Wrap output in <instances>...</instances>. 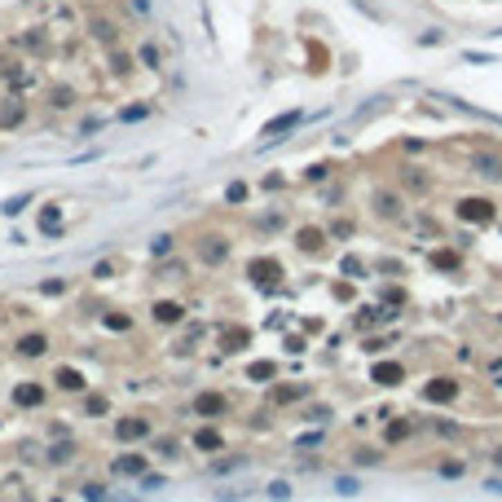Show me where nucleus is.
<instances>
[{
    "mask_svg": "<svg viewBox=\"0 0 502 502\" xmlns=\"http://www.w3.org/2000/svg\"><path fill=\"white\" fill-rule=\"evenodd\" d=\"M454 216H458L463 225H476V230H489V225L498 221V203L489 194H463L458 203H454Z\"/></svg>",
    "mask_w": 502,
    "mask_h": 502,
    "instance_id": "nucleus-1",
    "label": "nucleus"
},
{
    "mask_svg": "<svg viewBox=\"0 0 502 502\" xmlns=\"http://www.w3.org/2000/svg\"><path fill=\"white\" fill-rule=\"evenodd\" d=\"M405 207H410V203H405L401 189H392V185H375V189H370V212H375L379 221H401Z\"/></svg>",
    "mask_w": 502,
    "mask_h": 502,
    "instance_id": "nucleus-2",
    "label": "nucleus"
},
{
    "mask_svg": "<svg viewBox=\"0 0 502 502\" xmlns=\"http://www.w3.org/2000/svg\"><path fill=\"white\" fill-rule=\"evenodd\" d=\"M304 111H282V115H273L265 128H260V146H278V141H286L291 133H300L304 128Z\"/></svg>",
    "mask_w": 502,
    "mask_h": 502,
    "instance_id": "nucleus-3",
    "label": "nucleus"
},
{
    "mask_svg": "<svg viewBox=\"0 0 502 502\" xmlns=\"http://www.w3.org/2000/svg\"><path fill=\"white\" fill-rule=\"evenodd\" d=\"M194 256H198V265L221 269L225 260H230V238L225 234H198L194 238Z\"/></svg>",
    "mask_w": 502,
    "mask_h": 502,
    "instance_id": "nucleus-4",
    "label": "nucleus"
},
{
    "mask_svg": "<svg viewBox=\"0 0 502 502\" xmlns=\"http://www.w3.org/2000/svg\"><path fill=\"white\" fill-rule=\"evenodd\" d=\"M243 273H247V278H251V282L260 286V291H273V286L282 282V265H278V260H273V256H251Z\"/></svg>",
    "mask_w": 502,
    "mask_h": 502,
    "instance_id": "nucleus-5",
    "label": "nucleus"
},
{
    "mask_svg": "<svg viewBox=\"0 0 502 502\" xmlns=\"http://www.w3.org/2000/svg\"><path fill=\"white\" fill-rule=\"evenodd\" d=\"M326 230H322V225H300V230H295V251H300V256H322V251H326Z\"/></svg>",
    "mask_w": 502,
    "mask_h": 502,
    "instance_id": "nucleus-6",
    "label": "nucleus"
},
{
    "mask_svg": "<svg viewBox=\"0 0 502 502\" xmlns=\"http://www.w3.org/2000/svg\"><path fill=\"white\" fill-rule=\"evenodd\" d=\"M146 436H150V418H141V414L119 418V423H115V440H119V445H137V440H146Z\"/></svg>",
    "mask_w": 502,
    "mask_h": 502,
    "instance_id": "nucleus-7",
    "label": "nucleus"
},
{
    "mask_svg": "<svg viewBox=\"0 0 502 502\" xmlns=\"http://www.w3.org/2000/svg\"><path fill=\"white\" fill-rule=\"evenodd\" d=\"M111 472H115V476H128V481H141V476L150 472V458H146V454H133V449H128V454H119V458L111 463Z\"/></svg>",
    "mask_w": 502,
    "mask_h": 502,
    "instance_id": "nucleus-8",
    "label": "nucleus"
},
{
    "mask_svg": "<svg viewBox=\"0 0 502 502\" xmlns=\"http://www.w3.org/2000/svg\"><path fill=\"white\" fill-rule=\"evenodd\" d=\"M458 397V384H454L449 375H436V379H427V388H423V401L427 405H445Z\"/></svg>",
    "mask_w": 502,
    "mask_h": 502,
    "instance_id": "nucleus-9",
    "label": "nucleus"
},
{
    "mask_svg": "<svg viewBox=\"0 0 502 502\" xmlns=\"http://www.w3.org/2000/svg\"><path fill=\"white\" fill-rule=\"evenodd\" d=\"M89 35H93L97 44H106V49H115V44H119V22L106 18V14H93V18H89Z\"/></svg>",
    "mask_w": 502,
    "mask_h": 502,
    "instance_id": "nucleus-10",
    "label": "nucleus"
},
{
    "mask_svg": "<svg viewBox=\"0 0 502 502\" xmlns=\"http://www.w3.org/2000/svg\"><path fill=\"white\" fill-rule=\"evenodd\" d=\"M370 384H379V388L405 384V366L401 362H375V366H370Z\"/></svg>",
    "mask_w": 502,
    "mask_h": 502,
    "instance_id": "nucleus-11",
    "label": "nucleus"
},
{
    "mask_svg": "<svg viewBox=\"0 0 502 502\" xmlns=\"http://www.w3.org/2000/svg\"><path fill=\"white\" fill-rule=\"evenodd\" d=\"M194 414H198V418H221V414H230V397H221V392H198V397H194Z\"/></svg>",
    "mask_w": 502,
    "mask_h": 502,
    "instance_id": "nucleus-12",
    "label": "nucleus"
},
{
    "mask_svg": "<svg viewBox=\"0 0 502 502\" xmlns=\"http://www.w3.org/2000/svg\"><path fill=\"white\" fill-rule=\"evenodd\" d=\"M150 317L159 322V326H181V322H185V308L176 304V300H154L150 304Z\"/></svg>",
    "mask_w": 502,
    "mask_h": 502,
    "instance_id": "nucleus-13",
    "label": "nucleus"
},
{
    "mask_svg": "<svg viewBox=\"0 0 502 502\" xmlns=\"http://www.w3.org/2000/svg\"><path fill=\"white\" fill-rule=\"evenodd\" d=\"M44 397H49V392H44V384H31V379L14 388V405H22V410H40Z\"/></svg>",
    "mask_w": 502,
    "mask_h": 502,
    "instance_id": "nucleus-14",
    "label": "nucleus"
},
{
    "mask_svg": "<svg viewBox=\"0 0 502 502\" xmlns=\"http://www.w3.org/2000/svg\"><path fill=\"white\" fill-rule=\"evenodd\" d=\"M14 348H18V357H44V353H49V335H44V331H27Z\"/></svg>",
    "mask_w": 502,
    "mask_h": 502,
    "instance_id": "nucleus-15",
    "label": "nucleus"
},
{
    "mask_svg": "<svg viewBox=\"0 0 502 502\" xmlns=\"http://www.w3.org/2000/svg\"><path fill=\"white\" fill-rule=\"evenodd\" d=\"M53 384L62 388V392H84V388H89V379H84L75 366H57L53 370Z\"/></svg>",
    "mask_w": 502,
    "mask_h": 502,
    "instance_id": "nucleus-16",
    "label": "nucleus"
},
{
    "mask_svg": "<svg viewBox=\"0 0 502 502\" xmlns=\"http://www.w3.org/2000/svg\"><path fill=\"white\" fill-rule=\"evenodd\" d=\"M427 260H432V269H440V273H458L463 269V251H454V247H436Z\"/></svg>",
    "mask_w": 502,
    "mask_h": 502,
    "instance_id": "nucleus-17",
    "label": "nucleus"
},
{
    "mask_svg": "<svg viewBox=\"0 0 502 502\" xmlns=\"http://www.w3.org/2000/svg\"><path fill=\"white\" fill-rule=\"evenodd\" d=\"M194 449H198V454H221V449H225L221 427H198V432H194Z\"/></svg>",
    "mask_w": 502,
    "mask_h": 502,
    "instance_id": "nucleus-18",
    "label": "nucleus"
},
{
    "mask_svg": "<svg viewBox=\"0 0 502 502\" xmlns=\"http://www.w3.org/2000/svg\"><path fill=\"white\" fill-rule=\"evenodd\" d=\"M40 234L44 238L62 234V207H57V203H44V207H40Z\"/></svg>",
    "mask_w": 502,
    "mask_h": 502,
    "instance_id": "nucleus-19",
    "label": "nucleus"
},
{
    "mask_svg": "<svg viewBox=\"0 0 502 502\" xmlns=\"http://www.w3.org/2000/svg\"><path fill=\"white\" fill-rule=\"evenodd\" d=\"M247 344H251V331H247V326H230V331L221 335V348H225V353H243Z\"/></svg>",
    "mask_w": 502,
    "mask_h": 502,
    "instance_id": "nucleus-20",
    "label": "nucleus"
},
{
    "mask_svg": "<svg viewBox=\"0 0 502 502\" xmlns=\"http://www.w3.org/2000/svg\"><path fill=\"white\" fill-rule=\"evenodd\" d=\"M137 66H146V71H163V53H159V44H154V40L137 44Z\"/></svg>",
    "mask_w": 502,
    "mask_h": 502,
    "instance_id": "nucleus-21",
    "label": "nucleus"
},
{
    "mask_svg": "<svg viewBox=\"0 0 502 502\" xmlns=\"http://www.w3.org/2000/svg\"><path fill=\"white\" fill-rule=\"evenodd\" d=\"M291 401H308V384H282V388H273V405H291Z\"/></svg>",
    "mask_w": 502,
    "mask_h": 502,
    "instance_id": "nucleus-22",
    "label": "nucleus"
},
{
    "mask_svg": "<svg viewBox=\"0 0 502 502\" xmlns=\"http://www.w3.org/2000/svg\"><path fill=\"white\" fill-rule=\"evenodd\" d=\"M133 66H137V53L115 44V49H111V71H115V75H133Z\"/></svg>",
    "mask_w": 502,
    "mask_h": 502,
    "instance_id": "nucleus-23",
    "label": "nucleus"
},
{
    "mask_svg": "<svg viewBox=\"0 0 502 502\" xmlns=\"http://www.w3.org/2000/svg\"><path fill=\"white\" fill-rule=\"evenodd\" d=\"M340 273H344V278H353V282H362L366 273H370V265H366L362 256H353V251H348V256H340Z\"/></svg>",
    "mask_w": 502,
    "mask_h": 502,
    "instance_id": "nucleus-24",
    "label": "nucleus"
},
{
    "mask_svg": "<svg viewBox=\"0 0 502 502\" xmlns=\"http://www.w3.org/2000/svg\"><path fill=\"white\" fill-rule=\"evenodd\" d=\"M49 106H53V111H71V106H75V89H71V84H53V89H49Z\"/></svg>",
    "mask_w": 502,
    "mask_h": 502,
    "instance_id": "nucleus-25",
    "label": "nucleus"
},
{
    "mask_svg": "<svg viewBox=\"0 0 502 502\" xmlns=\"http://www.w3.org/2000/svg\"><path fill=\"white\" fill-rule=\"evenodd\" d=\"M472 167H476L481 176H489V181H502V159H494V154H476Z\"/></svg>",
    "mask_w": 502,
    "mask_h": 502,
    "instance_id": "nucleus-26",
    "label": "nucleus"
},
{
    "mask_svg": "<svg viewBox=\"0 0 502 502\" xmlns=\"http://www.w3.org/2000/svg\"><path fill=\"white\" fill-rule=\"evenodd\" d=\"M247 379H251V384H273V379H278V366H273V362H251L247 366Z\"/></svg>",
    "mask_w": 502,
    "mask_h": 502,
    "instance_id": "nucleus-27",
    "label": "nucleus"
},
{
    "mask_svg": "<svg viewBox=\"0 0 502 502\" xmlns=\"http://www.w3.org/2000/svg\"><path fill=\"white\" fill-rule=\"evenodd\" d=\"M410 432H414V423H410V418H392V423L384 427V440H388V445H401V440L410 436Z\"/></svg>",
    "mask_w": 502,
    "mask_h": 502,
    "instance_id": "nucleus-28",
    "label": "nucleus"
},
{
    "mask_svg": "<svg viewBox=\"0 0 502 502\" xmlns=\"http://www.w3.org/2000/svg\"><path fill=\"white\" fill-rule=\"evenodd\" d=\"M22 119H27V106H22L18 97H9V106L0 111V124H5V128H14V124H22Z\"/></svg>",
    "mask_w": 502,
    "mask_h": 502,
    "instance_id": "nucleus-29",
    "label": "nucleus"
},
{
    "mask_svg": "<svg viewBox=\"0 0 502 502\" xmlns=\"http://www.w3.org/2000/svg\"><path fill=\"white\" fill-rule=\"evenodd\" d=\"M172 251H176V238H172V234H154V238H150V256H154V260L172 256Z\"/></svg>",
    "mask_w": 502,
    "mask_h": 502,
    "instance_id": "nucleus-30",
    "label": "nucleus"
},
{
    "mask_svg": "<svg viewBox=\"0 0 502 502\" xmlns=\"http://www.w3.org/2000/svg\"><path fill=\"white\" fill-rule=\"evenodd\" d=\"M80 498H84V502H111V494H106L102 481H84V485H80Z\"/></svg>",
    "mask_w": 502,
    "mask_h": 502,
    "instance_id": "nucleus-31",
    "label": "nucleus"
},
{
    "mask_svg": "<svg viewBox=\"0 0 502 502\" xmlns=\"http://www.w3.org/2000/svg\"><path fill=\"white\" fill-rule=\"evenodd\" d=\"M335 494H340V498H357V494H362V481H357V476H340V481H335Z\"/></svg>",
    "mask_w": 502,
    "mask_h": 502,
    "instance_id": "nucleus-32",
    "label": "nucleus"
},
{
    "mask_svg": "<svg viewBox=\"0 0 502 502\" xmlns=\"http://www.w3.org/2000/svg\"><path fill=\"white\" fill-rule=\"evenodd\" d=\"M75 458V445H71V440H62V445H49V463H57V467H62V463H71Z\"/></svg>",
    "mask_w": 502,
    "mask_h": 502,
    "instance_id": "nucleus-33",
    "label": "nucleus"
},
{
    "mask_svg": "<svg viewBox=\"0 0 502 502\" xmlns=\"http://www.w3.org/2000/svg\"><path fill=\"white\" fill-rule=\"evenodd\" d=\"M150 111H154V106H146V102H141V106H124L119 119H124V124H137V119H150Z\"/></svg>",
    "mask_w": 502,
    "mask_h": 502,
    "instance_id": "nucleus-34",
    "label": "nucleus"
},
{
    "mask_svg": "<svg viewBox=\"0 0 502 502\" xmlns=\"http://www.w3.org/2000/svg\"><path fill=\"white\" fill-rule=\"evenodd\" d=\"M141 494H159V489H167V481H163V476L159 472H146V476H141Z\"/></svg>",
    "mask_w": 502,
    "mask_h": 502,
    "instance_id": "nucleus-35",
    "label": "nucleus"
},
{
    "mask_svg": "<svg viewBox=\"0 0 502 502\" xmlns=\"http://www.w3.org/2000/svg\"><path fill=\"white\" fill-rule=\"evenodd\" d=\"M115 273H119V260H97V265H93V278L97 282H111Z\"/></svg>",
    "mask_w": 502,
    "mask_h": 502,
    "instance_id": "nucleus-36",
    "label": "nucleus"
},
{
    "mask_svg": "<svg viewBox=\"0 0 502 502\" xmlns=\"http://www.w3.org/2000/svg\"><path fill=\"white\" fill-rule=\"evenodd\" d=\"M102 326H106V331H133V317H128V313H106Z\"/></svg>",
    "mask_w": 502,
    "mask_h": 502,
    "instance_id": "nucleus-37",
    "label": "nucleus"
},
{
    "mask_svg": "<svg viewBox=\"0 0 502 502\" xmlns=\"http://www.w3.org/2000/svg\"><path fill=\"white\" fill-rule=\"evenodd\" d=\"M225 203L243 207V203H247V185H243V181H230V185H225Z\"/></svg>",
    "mask_w": 502,
    "mask_h": 502,
    "instance_id": "nucleus-38",
    "label": "nucleus"
},
{
    "mask_svg": "<svg viewBox=\"0 0 502 502\" xmlns=\"http://www.w3.org/2000/svg\"><path fill=\"white\" fill-rule=\"evenodd\" d=\"M265 494H269L273 502H291V485H286V481H269Z\"/></svg>",
    "mask_w": 502,
    "mask_h": 502,
    "instance_id": "nucleus-39",
    "label": "nucleus"
},
{
    "mask_svg": "<svg viewBox=\"0 0 502 502\" xmlns=\"http://www.w3.org/2000/svg\"><path fill=\"white\" fill-rule=\"evenodd\" d=\"M31 198H35V194H14V198H9V203H5L0 212H5V216H18L22 207H31Z\"/></svg>",
    "mask_w": 502,
    "mask_h": 502,
    "instance_id": "nucleus-40",
    "label": "nucleus"
},
{
    "mask_svg": "<svg viewBox=\"0 0 502 502\" xmlns=\"http://www.w3.org/2000/svg\"><path fill=\"white\" fill-rule=\"evenodd\" d=\"M326 176H331V163H313V167L304 172V181H308V185H322Z\"/></svg>",
    "mask_w": 502,
    "mask_h": 502,
    "instance_id": "nucleus-41",
    "label": "nucleus"
},
{
    "mask_svg": "<svg viewBox=\"0 0 502 502\" xmlns=\"http://www.w3.org/2000/svg\"><path fill=\"white\" fill-rule=\"evenodd\" d=\"M84 414H111V401L106 397H84Z\"/></svg>",
    "mask_w": 502,
    "mask_h": 502,
    "instance_id": "nucleus-42",
    "label": "nucleus"
},
{
    "mask_svg": "<svg viewBox=\"0 0 502 502\" xmlns=\"http://www.w3.org/2000/svg\"><path fill=\"white\" fill-rule=\"evenodd\" d=\"M379 463H384L379 449H357V467H379Z\"/></svg>",
    "mask_w": 502,
    "mask_h": 502,
    "instance_id": "nucleus-43",
    "label": "nucleus"
},
{
    "mask_svg": "<svg viewBox=\"0 0 502 502\" xmlns=\"http://www.w3.org/2000/svg\"><path fill=\"white\" fill-rule=\"evenodd\" d=\"M304 418H308V423H326V418H331V405H308Z\"/></svg>",
    "mask_w": 502,
    "mask_h": 502,
    "instance_id": "nucleus-44",
    "label": "nucleus"
},
{
    "mask_svg": "<svg viewBox=\"0 0 502 502\" xmlns=\"http://www.w3.org/2000/svg\"><path fill=\"white\" fill-rule=\"evenodd\" d=\"M154 454H163V458H176V440H172V436H159V440H154Z\"/></svg>",
    "mask_w": 502,
    "mask_h": 502,
    "instance_id": "nucleus-45",
    "label": "nucleus"
},
{
    "mask_svg": "<svg viewBox=\"0 0 502 502\" xmlns=\"http://www.w3.org/2000/svg\"><path fill=\"white\" fill-rule=\"evenodd\" d=\"M331 238H353V221H331Z\"/></svg>",
    "mask_w": 502,
    "mask_h": 502,
    "instance_id": "nucleus-46",
    "label": "nucleus"
},
{
    "mask_svg": "<svg viewBox=\"0 0 502 502\" xmlns=\"http://www.w3.org/2000/svg\"><path fill=\"white\" fill-rule=\"evenodd\" d=\"M379 295H384V304H405V291H401V286H384Z\"/></svg>",
    "mask_w": 502,
    "mask_h": 502,
    "instance_id": "nucleus-47",
    "label": "nucleus"
},
{
    "mask_svg": "<svg viewBox=\"0 0 502 502\" xmlns=\"http://www.w3.org/2000/svg\"><path fill=\"white\" fill-rule=\"evenodd\" d=\"M66 291V282L62 278H49V282H40V295H62Z\"/></svg>",
    "mask_w": 502,
    "mask_h": 502,
    "instance_id": "nucleus-48",
    "label": "nucleus"
},
{
    "mask_svg": "<svg viewBox=\"0 0 502 502\" xmlns=\"http://www.w3.org/2000/svg\"><path fill=\"white\" fill-rule=\"evenodd\" d=\"M440 476H449V481H458V476H463V463H458V458L440 463Z\"/></svg>",
    "mask_w": 502,
    "mask_h": 502,
    "instance_id": "nucleus-49",
    "label": "nucleus"
},
{
    "mask_svg": "<svg viewBox=\"0 0 502 502\" xmlns=\"http://www.w3.org/2000/svg\"><path fill=\"white\" fill-rule=\"evenodd\" d=\"M128 5H133V14H137V18H150V14H154L150 0H128Z\"/></svg>",
    "mask_w": 502,
    "mask_h": 502,
    "instance_id": "nucleus-50",
    "label": "nucleus"
},
{
    "mask_svg": "<svg viewBox=\"0 0 502 502\" xmlns=\"http://www.w3.org/2000/svg\"><path fill=\"white\" fill-rule=\"evenodd\" d=\"M243 467V458H221V463H212V472H238Z\"/></svg>",
    "mask_w": 502,
    "mask_h": 502,
    "instance_id": "nucleus-51",
    "label": "nucleus"
},
{
    "mask_svg": "<svg viewBox=\"0 0 502 502\" xmlns=\"http://www.w3.org/2000/svg\"><path fill=\"white\" fill-rule=\"evenodd\" d=\"M282 225H286V221H282V212H273V216L260 221V230H269V234H273V230H282Z\"/></svg>",
    "mask_w": 502,
    "mask_h": 502,
    "instance_id": "nucleus-52",
    "label": "nucleus"
},
{
    "mask_svg": "<svg viewBox=\"0 0 502 502\" xmlns=\"http://www.w3.org/2000/svg\"><path fill=\"white\" fill-rule=\"evenodd\" d=\"M304 348H308V344L300 340V335H291V340H286V353H304Z\"/></svg>",
    "mask_w": 502,
    "mask_h": 502,
    "instance_id": "nucleus-53",
    "label": "nucleus"
},
{
    "mask_svg": "<svg viewBox=\"0 0 502 502\" xmlns=\"http://www.w3.org/2000/svg\"><path fill=\"white\" fill-rule=\"evenodd\" d=\"M481 489H489V494H498V498H502V481H498V476H489V481H485Z\"/></svg>",
    "mask_w": 502,
    "mask_h": 502,
    "instance_id": "nucleus-54",
    "label": "nucleus"
},
{
    "mask_svg": "<svg viewBox=\"0 0 502 502\" xmlns=\"http://www.w3.org/2000/svg\"><path fill=\"white\" fill-rule=\"evenodd\" d=\"M317 440H322V432H308V436H300V449H313Z\"/></svg>",
    "mask_w": 502,
    "mask_h": 502,
    "instance_id": "nucleus-55",
    "label": "nucleus"
},
{
    "mask_svg": "<svg viewBox=\"0 0 502 502\" xmlns=\"http://www.w3.org/2000/svg\"><path fill=\"white\" fill-rule=\"evenodd\" d=\"M494 463H498V467H502V449H494Z\"/></svg>",
    "mask_w": 502,
    "mask_h": 502,
    "instance_id": "nucleus-56",
    "label": "nucleus"
},
{
    "mask_svg": "<svg viewBox=\"0 0 502 502\" xmlns=\"http://www.w3.org/2000/svg\"><path fill=\"white\" fill-rule=\"evenodd\" d=\"M49 502H62V498H49Z\"/></svg>",
    "mask_w": 502,
    "mask_h": 502,
    "instance_id": "nucleus-57",
    "label": "nucleus"
}]
</instances>
